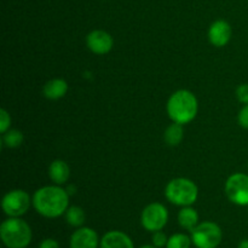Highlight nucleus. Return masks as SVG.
<instances>
[{
  "instance_id": "obj_1",
  "label": "nucleus",
  "mask_w": 248,
  "mask_h": 248,
  "mask_svg": "<svg viewBox=\"0 0 248 248\" xmlns=\"http://www.w3.org/2000/svg\"><path fill=\"white\" fill-rule=\"evenodd\" d=\"M33 207L43 217L55 219L67 212L69 194L57 184L43 186L34 193Z\"/></svg>"
},
{
  "instance_id": "obj_2",
  "label": "nucleus",
  "mask_w": 248,
  "mask_h": 248,
  "mask_svg": "<svg viewBox=\"0 0 248 248\" xmlns=\"http://www.w3.org/2000/svg\"><path fill=\"white\" fill-rule=\"evenodd\" d=\"M166 110L173 123H191L199 111V102L195 94L189 90H178L173 92L166 104Z\"/></svg>"
},
{
  "instance_id": "obj_3",
  "label": "nucleus",
  "mask_w": 248,
  "mask_h": 248,
  "mask_svg": "<svg viewBox=\"0 0 248 248\" xmlns=\"http://www.w3.org/2000/svg\"><path fill=\"white\" fill-rule=\"evenodd\" d=\"M0 237L6 248H27L33 232L31 225L21 217H9L0 225Z\"/></svg>"
},
{
  "instance_id": "obj_4",
  "label": "nucleus",
  "mask_w": 248,
  "mask_h": 248,
  "mask_svg": "<svg viewBox=\"0 0 248 248\" xmlns=\"http://www.w3.org/2000/svg\"><path fill=\"white\" fill-rule=\"evenodd\" d=\"M165 196L173 205L186 207L196 202L199 198V188L191 179L179 177L167 183Z\"/></svg>"
},
{
  "instance_id": "obj_5",
  "label": "nucleus",
  "mask_w": 248,
  "mask_h": 248,
  "mask_svg": "<svg viewBox=\"0 0 248 248\" xmlns=\"http://www.w3.org/2000/svg\"><path fill=\"white\" fill-rule=\"evenodd\" d=\"M191 241L196 248H217L223 241V232L215 222L199 223L195 229L191 230Z\"/></svg>"
},
{
  "instance_id": "obj_6",
  "label": "nucleus",
  "mask_w": 248,
  "mask_h": 248,
  "mask_svg": "<svg viewBox=\"0 0 248 248\" xmlns=\"http://www.w3.org/2000/svg\"><path fill=\"white\" fill-rule=\"evenodd\" d=\"M31 205H33V198L22 189L9 191L1 201V208L7 217H22L28 212Z\"/></svg>"
},
{
  "instance_id": "obj_7",
  "label": "nucleus",
  "mask_w": 248,
  "mask_h": 248,
  "mask_svg": "<svg viewBox=\"0 0 248 248\" xmlns=\"http://www.w3.org/2000/svg\"><path fill=\"white\" fill-rule=\"evenodd\" d=\"M169 222V210L160 202L145 206L140 215V224L147 232H155L162 230Z\"/></svg>"
},
{
  "instance_id": "obj_8",
  "label": "nucleus",
  "mask_w": 248,
  "mask_h": 248,
  "mask_svg": "<svg viewBox=\"0 0 248 248\" xmlns=\"http://www.w3.org/2000/svg\"><path fill=\"white\" fill-rule=\"evenodd\" d=\"M225 194L234 205L248 206V174H232L225 182Z\"/></svg>"
},
{
  "instance_id": "obj_9",
  "label": "nucleus",
  "mask_w": 248,
  "mask_h": 248,
  "mask_svg": "<svg viewBox=\"0 0 248 248\" xmlns=\"http://www.w3.org/2000/svg\"><path fill=\"white\" fill-rule=\"evenodd\" d=\"M86 45L91 52L96 55H107L114 46V39L108 31L96 29L86 36Z\"/></svg>"
},
{
  "instance_id": "obj_10",
  "label": "nucleus",
  "mask_w": 248,
  "mask_h": 248,
  "mask_svg": "<svg viewBox=\"0 0 248 248\" xmlns=\"http://www.w3.org/2000/svg\"><path fill=\"white\" fill-rule=\"evenodd\" d=\"M98 234L89 227L77 228L69 240V248H99Z\"/></svg>"
},
{
  "instance_id": "obj_11",
  "label": "nucleus",
  "mask_w": 248,
  "mask_h": 248,
  "mask_svg": "<svg viewBox=\"0 0 248 248\" xmlns=\"http://www.w3.org/2000/svg\"><path fill=\"white\" fill-rule=\"evenodd\" d=\"M232 35V26L224 19H217L208 29V40L216 47H223L230 41Z\"/></svg>"
},
{
  "instance_id": "obj_12",
  "label": "nucleus",
  "mask_w": 248,
  "mask_h": 248,
  "mask_svg": "<svg viewBox=\"0 0 248 248\" xmlns=\"http://www.w3.org/2000/svg\"><path fill=\"white\" fill-rule=\"evenodd\" d=\"M99 248H135V245L126 232L111 230L102 236Z\"/></svg>"
},
{
  "instance_id": "obj_13",
  "label": "nucleus",
  "mask_w": 248,
  "mask_h": 248,
  "mask_svg": "<svg viewBox=\"0 0 248 248\" xmlns=\"http://www.w3.org/2000/svg\"><path fill=\"white\" fill-rule=\"evenodd\" d=\"M48 177L57 186L67 183L70 177L69 165L64 160H53L48 166Z\"/></svg>"
},
{
  "instance_id": "obj_14",
  "label": "nucleus",
  "mask_w": 248,
  "mask_h": 248,
  "mask_svg": "<svg viewBox=\"0 0 248 248\" xmlns=\"http://www.w3.org/2000/svg\"><path fill=\"white\" fill-rule=\"evenodd\" d=\"M68 92V82L64 79H51L44 85L43 93L45 98L51 99V101H57V99L63 98Z\"/></svg>"
},
{
  "instance_id": "obj_15",
  "label": "nucleus",
  "mask_w": 248,
  "mask_h": 248,
  "mask_svg": "<svg viewBox=\"0 0 248 248\" xmlns=\"http://www.w3.org/2000/svg\"><path fill=\"white\" fill-rule=\"evenodd\" d=\"M178 224L182 229L188 230V232L195 229L196 225L199 224L198 211L190 206L182 207V210L178 213Z\"/></svg>"
},
{
  "instance_id": "obj_16",
  "label": "nucleus",
  "mask_w": 248,
  "mask_h": 248,
  "mask_svg": "<svg viewBox=\"0 0 248 248\" xmlns=\"http://www.w3.org/2000/svg\"><path fill=\"white\" fill-rule=\"evenodd\" d=\"M184 137V130L183 125L178 123H173L166 128L164 135V140L167 145L170 147H177L181 144Z\"/></svg>"
},
{
  "instance_id": "obj_17",
  "label": "nucleus",
  "mask_w": 248,
  "mask_h": 248,
  "mask_svg": "<svg viewBox=\"0 0 248 248\" xmlns=\"http://www.w3.org/2000/svg\"><path fill=\"white\" fill-rule=\"evenodd\" d=\"M64 218L70 227L81 228L86 220V215L80 206H69L67 212L64 213Z\"/></svg>"
},
{
  "instance_id": "obj_18",
  "label": "nucleus",
  "mask_w": 248,
  "mask_h": 248,
  "mask_svg": "<svg viewBox=\"0 0 248 248\" xmlns=\"http://www.w3.org/2000/svg\"><path fill=\"white\" fill-rule=\"evenodd\" d=\"M24 140L23 133L19 130H7L6 132L1 135V147L10 148V149H14V148L21 147L22 143Z\"/></svg>"
},
{
  "instance_id": "obj_19",
  "label": "nucleus",
  "mask_w": 248,
  "mask_h": 248,
  "mask_svg": "<svg viewBox=\"0 0 248 248\" xmlns=\"http://www.w3.org/2000/svg\"><path fill=\"white\" fill-rule=\"evenodd\" d=\"M191 245H193V241L190 236L183 232H177L169 237L166 248H190Z\"/></svg>"
},
{
  "instance_id": "obj_20",
  "label": "nucleus",
  "mask_w": 248,
  "mask_h": 248,
  "mask_svg": "<svg viewBox=\"0 0 248 248\" xmlns=\"http://www.w3.org/2000/svg\"><path fill=\"white\" fill-rule=\"evenodd\" d=\"M167 241H169V237H167V235L165 234L162 230H159V232H153L152 244L154 245L155 247H157V248L166 247Z\"/></svg>"
},
{
  "instance_id": "obj_21",
  "label": "nucleus",
  "mask_w": 248,
  "mask_h": 248,
  "mask_svg": "<svg viewBox=\"0 0 248 248\" xmlns=\"http://www.w3.org/2000/svg\"><path fill=\"white\" fill-rule=\"evenodd\" d=\"M11 126V116L6 109L0 110V133H5L7 130H10Z\"/></svg>"
},
{
  "instance_id": "obj_22",
  "label": "nucleus",
  "mask_w": 248,
  "mask_h": 248,
  "mask_svg": "<svg viewBox=\"0 0 248 248\" xmlns=\"http://www.w3.org/2000/svg\"><path fill=\"white\" fill-rule=\"evenodd\" d=\"M236 98L240 103L248 104V84H241L237 87Z\"/></svg>"
},
{
  "instance_id": "obj_23",
  "label": "nucleus",
  "mask_w": 248,
  "mask_h": 248,
  "mask_svg": "<svg viewBox=\"0 0 248 248\" xmlns=\"http://www.w3.org/2000/svg\"><path fill=\"white\" fill-rule=\"evenodd\" d=\"M237 121H239V125L241 126V127L248 130V104H245L241 108V110L239 111Z\"/></svg>"
},
{
  "instance_id": "obj_24",
  "label": "nucleus",
  "mask_w": 248,
  "mask_h": 248,
  "mask_svg": "<svg viewBox=\"0 0 248 248\" xmlns=\"http://www.w3.org/2000/svg\"><path fill=\"white\" fill-rule=\"evenodd\" d=\"M39 248H60V244L55 239H45L40 242Z\"/></svg>"
},
{
  "instance_id": "obj_25",
  "label": "nucleus",
  "mask_w": 248,
  "mask_h": 248,
  "mask_svg": "<svg viewBox=\"0 0 248 248\" xmlns=\"http://www.w3.org/2000/svg\"><path fill=\"white\" fill-rule=\"evenodd\" d=\"M65 190H67V193L69 194V196H73L75 193H77L78 189H77V186H74V184H69V186L65 188Z\"/></svg>"
},
{
  "instance_id": "obj_26",
  "label": "nucleus",
  "mask_w": 248,
  "mask_h": 248,
  "mask_svg": "<svg viewBox=\"0 0 248 248\" xmlns=\"http://www.w3.org/2000/svg\"><path fill=\"white\" fill-rule=\"evenodd\" d=\"M237 248H248V239L241 240L239 245H237Z\"/></svg>"
},
{
  "instance_id": "obj_27",
  "label": "nucleus",
  "mask_w": 248,
  "mask_h": 248,
  "mask_svg": "<svg viewBox=\"0 0 248 248\" xmlns=\"http://www.w3.org/2000/svg\"><path fill=\"white\" fill-rule=\"evenodd\" d=\"M140 248H157V247H155L154 245H143L142 247H140Z\"/></svg>"
}]
</instances>
